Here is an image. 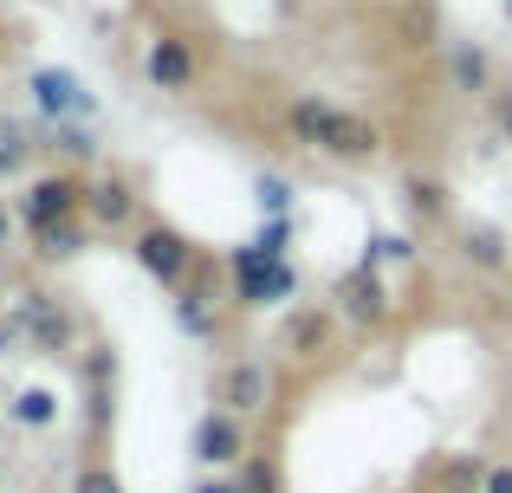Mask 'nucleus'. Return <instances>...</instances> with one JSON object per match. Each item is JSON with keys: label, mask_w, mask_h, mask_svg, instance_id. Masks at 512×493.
<instances>
[{"label": "nucleus", "mask_w": 512, "mask_h": 493, "mask_svg": "<svg viewBox=\"0 0 512 493\" xmlns=\"http://www.w3.org/2000/svg\"><path fill=\"white\" fill-rule=\"evenodd\" d=\"M286 130H292V143L331 156V163H376V156H383V130H376L370 117L331 104V98H292Z\"/></svg>", "instance_id": "obj_1"}, {"label": "nucleus", "mask_w": 512, "mask_h": 493, "mask_svg": "<svg viewBox=\"0 0 512 493\" xmlns=\"http://www.w3.org/2000/svg\"><path fill=\"white\" fill-rule=\"evenodd\" d=\"M506 13H512V0H506Z\"/></svg>", "instance_id": "obj_33"}, {"label": "nucleus", "mask_w": 512, "mask_h": 493, "mask_svg": "<svg viewBox=\"0 0 512 493\" xmlns=\"http://www.w3.org/2000/svg\"><path fill=\"white\" fill-rule=\"evenodd\" d=\"M52 130H59V150L65 156H91V150H98V143H91V130H78V124H52Z\"/></svg>", "instance_id": "obj_27"}, {"label": "nucleus", "mask_w": 512, "mask_h": 493, "mask_svg": "<svg viewBox=\"0 0 512 493\" xmlns=\"http://www.w3.org/2000/svg\"><path fill=\"white\" fill-rule=\"evenodd\" d=\"M266 396H273V377H266L260 357H240V364H227V377H221V409H234V416H260Z\"/></svg>", "instance_id": "obj_8"}, {"label": "nucleus", "mask_w": 512, "mask_h": 493, "mask_svg": "<svg viewBox=\"0 0 512 493\" xmlns=\"http://www.w3.org/2000/svg\"><path fill=\"white\" fill-rule=\"evenodd\" d=\"M409 241H402V234H376L370 241V253H363V266H383V260H409Z\"/></svg>", "instance_id": "obj_25"}, {"label": "nucleus", "mask_w": 512, "mask_h": 493, "mask_svg": "<svg viewBox=\"0 0 512 493\" xmlns=\"http://www.w3.org/2000/svg\"><path fill=\"white\" fill-rule=\"evenodd\" d=\"M85 182L72 176V169H46V176H33L26 182V195H20V221L33 234H46V228H65V221H78L85 215Z\"/></svg>", "instance_id": "obj_2"}, {"label": "nucleus", "mask_w": 512, "mask_h": 493, "mask_svg": "<svg viewBox=\"0 0 512 493\" xmlns=\"http://www.w3.org/2000/svg\"><path fill=\"white\" fill-rule=\"evenodd\" d=\"M175 318H182L188 338H214V331H221V318H214V292H201V286H182V299H175Z\"/></svg>", "instance_id": "obj_17"}, {"label": "nucleus", "mask_w": 512, "mask_h": 493, "mask_svg": "<svg viewBox=\"0 0 512 493\" xmlns=\"http://www.w3.org/2000/svg\"><path fill=\"white\" fill-rule=\"evenodd\" d=\"M493 59L480 46H454V91H487Z\"/></svg>", "instance_id": "obj_19"}, {"label": "nucleus", "mask_w": 512, "mask_h": 493, "mask_svg": "<svg viewBox=\"0 0 512 493\" xmlns=\"http://www.w3.org/2000/svg\"><path fill=\"white\" fill-rule=\"evenodd\" d=\"M137 266L150 279H163V286L182 292L188 286V266H195V247H188L175 228H163V221H150V228L137 234Z\"/></svg>", "instance_id": "obj_4"}, {"label": "nucleus", "mask_w": 512, "mask_h": 493, "mask_svg": "<svg viewBox=\"0 0 512 493\" xmlns=\"http://www.w3.org/2000/svg\"><path fill=\"white\" fill-rule=\"evenodd\" d=\"M26 91H33V104L52 117V124H72V117H91V98H85V85H78V72H65V65H39V72L26 78Z\"/></svg>", "instance_id": "obj_5"}, {"label": "nucleus", "mask_w": 512, "mask_h": 493, "mask_svg": "<svg viewBox=\"0 0 512 493\" xmlns=\"http://www.w3.org/2000/svg\"><path fill=\"white\" fill-rule=\"evenodd\" d=\"M338 312L357 318V325H383L389 318V286L376 279V266H357V273L338 286Z\"/></svg>", "instance_id": "obj_9"}, {"label": "nucleus", "mask_w": 512, "mask_h": 493, "mask_svg": "<svg viewBox=\"0 0 512 493\" xmlns=\"http://www.w3.org/2000/svg\"><path fill=\"white\" fill-rule=\"evenodd\" d=\"M0 435H7V422H0Z\"/></svg>", "instance_id": "obj_32"}, {"label": "nucleus", "mask_w": 512, "mask_h": 493, "mask_svg": "<svg viewBox=\"0 0 512 493\" xmlns=\"http://www.w3.org/2000/svg\"><path fill=\"white\" fill-rule=\"evenodd\" d=\"M480 493H512V468H487V487Z\"/></svg>", "instance_id": "obj_29"}, {"label": "nucleus", "mask_w": 512, "mask_h": 493, "mask_svg": "<svg viewBox=\"0 0 512 493\" xmlns=\"http://www.w3.org/2000/svg\"><path fill=\"white\" fill-rule=\"evenodd\" d=\"M85 215L98 221V228H124L130 215H137V189H130L124 176H98L85 195Z\"/></svg>", "instance_id": "obj_10"}, {"label": "nucleus", "mask_w": 512, "mask_h": 493, "mask_svg": "<svg viewBox=\"0 0 512 493\" xmlns=\"http://www.w3.org/2000/svg\"><path fill=\"white\" fill-rule=\"evenodd\" d=\"M461 260L480 266V273H500V266L512 260V247H506V234L493 228V221H467L461 228Z\"/></svg>", "instance_id": "obj_12"}, {"label": "nucleus", "mask_w": 512, "mask_h": 493, "mask_svg": "<svg viewBox=\"0 0 512 493\" xmlns=\"http://www.w3.org/2000/svg\"><path fill=\"white\" fill-rule=\"evenodd\" d=\"M253 195H260V208L273 221H286V208H292V182L286 176H260V182H253Z\"/></svg>", "instance_id": "obj_22"}, {"label": "nucleus", "mask_w": 512, "mask_h": 493, "mask_svg": "<svg viewBox=\"0 0 512 493\" xmlns=\"http://www.w3.org/2000/svg\"><path fill=\"white\" fill-rule=\"evenodd\" d=\"M292 286H299V273H292L286 260H273V253H260V247L234 253V299L240 305H279Z\"/></svg>", "instance_id": "obj_3"}, {"label": "nucleus", "mask_w": 512, "mask_h": 493, "mask_svg": "<svg viewBox=\"0 0 512 493\" xmlns=\"http://www.w3.org/2000/svg\"><path fill=\"white\" fill-rule=\"evenodd\" d=\"M240 493H279V474H273V461H266V455L247 461V474H240Z\"/></svg>", "instance_id": "obj_24"}, {"label": "nucleus", "mask_w": 512, "mask_h": 493, "mask_svg": "<svg viewBox=\"0 0 512 493\" xmlns=\"http://www.w3.org/2000/svg\"><path fill=\"white\" fill-rule=\"evenodd\" d=\"M402 195H409V208H415L422 221H448V208H454V202H448V182H441V176H422V169L402 182Z\"/></svg>", "instance_id": "obj_16"}, {"label": "nucleus", "mask_w": 512, "mask_h": 493, "mask_svg": "<svg viewBox=\"0 0 512 493\" xmlns=\"http://www.w3.org/2000/svg\"><path fill=\"white\" fill-rule=\"evenodd\" d=\"M195 493H240V481H201Z\"/></svg>", "instance_id": "obj_30"}, {"label": "nucleus", "mask_w": 512, "mask_h": 493, "mask_svg": "<svg viewBox=\"0 0 512 493\" xmlns=\"http://www.w3.org/2000/svg\"><path fill=\"white\" fill-rule=\"evenodd\" d=\"M7 234H13V215H7V202H0V247H7Z\"/></svg>", "instance_id": "obj_31"}, {"label": "nucleus", "mask_w": 512, "mask_h": 493, "mask_svg": "<svg viewBox=\"0 0 512 493\" xmlns=\"http://www.w3.org/2000/svg\"><path fill=\"white\" fill-rule=\"evenodd\" d=\"M325 344H331V312H299V318L286 325V351L299 357V364L325 357Z\"/></svg>", "instance_id": "obj_15"}, {"label": "nucleus", "mask_w": 512, "mask_h": 493, "mask_svg": "<svg viewBox=\"0 0 512 493\" xmlns=\"http://www.w3.org/2000/svg\"><path fill=\"white\" fill-rule=\"evenodd\" d=\"M7 422H20V429H52V422H59V390L26 383V390L7 403Z\"/></svg>", "instance_id": "obj_14"}, {"label": "nucleus", "mask_w": 512, "mask_h": 493, "mask_svg": "<svg viewBox=\"0 0 512 493\" xmlns=\"http://www.w3.org/2000/svg\"><path fill=\"white\" fill-rule=\"evenodd\" d=\"M480 487H487V461H480V455H454V461H441L435 493H480Z\"/></svg>", "instance_id": "obj_18"}, {"label": "nucleus", "mask_w": 512, "mask_h": 493, "mask_svg": "<svg viewBox=\"0 0 512 493\" xmlns=\"http://www.w3.org/2000/svg\"><path fill=\"white\" fill-rule=\"evenodd\" d=\"M143 78H150L156 91H188V85H195V46L175 39V33L150 39V52H143Z\"/></svg>", "instance_id": "obj_7"}, {"label": "nucleus", "mask_w": 512, "mask_h": 493, "mask_svg": "<svg viewBox=\"0 0 512 493\" xmlns=\"http://www.w3.org/2000/svg\"><path fill=\"white\" fill-rule=\"evenodd\" d=\"M72 493H124V481L111 474V461H85L78 481H72Z\"/></svg>", "instance_id": "obj_23"}, {"label": "nucleus", "mask_w": 512, "mask_h": 493, "mask_svg": "<svg viewBox=\"0 0 512 493\" xmlns=\"http://www.w3.org/2000/svg\"><path fill=\"white\" fill-rule=\"evenodd\" d=\"M78 247H85V234H78L72 221H65V228H46V234H33V253H39V260H72Z\"/></svg>", "instance_id": "obj_21"}, {"label": "nucleus", "mask_w": 512, "mask_h": 493, "mask_svg": "<svg viewBox=\"0 0 512 493\" xmlns=\"http://www.w3.org/2000/svg\"><path fill=\"white\" fill-rule=\"evenodd\" d=\"M247 455V429H240L234 409H208V416L195 422V461L201 468H234V461Z\"/></svg>", "instance_id": "obj_6"}, {"label": "nucleus", "mask_w": 512, "mask_h": 493, "mask_svg": "<svg viewBox=\"0 0 512 493\" xmlns=\"http://www.w3.org/2000/svg\"><path fill=\"white\" fill-rule=\"evenodd\" d=\"M26 156H33V137H26V124L0 117V176H20Z\"/></svg>", "instance_id": "obj_20"}, {"label": "nucleus", "mask_w": 512, "mask_h": 493, "mask_svg": "<svg viewBox=\"0 0 512 493\" xmlns=\"http://www.w3.org/2000/svg\"><path fill=\"white\" fill-rule=\"evenodd\" d=\"M26 325H33L39 351H52V357H59L65 344H72V318H65V312H52V299H46V292H26Z\"/></svg>", "instance_id": "obj_13"}, {"label": "nucleus", "mask_w": 512, "mask_h": 493, "mask_svg": "<svg viewBox=\"0 0 512 493\" xmlns=\"http://www.w3.org/2000/svg\"><path fill=\"white\" fill-rule=\"evenodd\" d=\"M286 241H292V221H266L253 247H260V253H273V260H286Z\"/></svg>", "instance_id": "obj_26"}, {"label": "nucleus", "mask_w": 512, "mask_h": 493, "mask_svg": "<svg viewBox=\"0 0 512 493\" xmlns=\"http://www.w3.org/2000/svg\"><path fill=\"white\" fill-rule=\"evenodd\" d=\"M111 383H117V357H111V344H91V357H85V396H91V429H104V422H111Z\"/></svg>", "instance_id": "obj_11"}, {"label": "nucleus", "mask_w": 512, "mask_h": 493, "mask_svg": "<svg viewBox=\"0 0 512 493\" xmlns=\"http://www.w3.org/2000/svg\"><path fill=\"white\" fill-rule=\"evenodd\" d=\"M493 117H500V137L512 143V91H500V104H493Z\"/></svg>", "instance_id": "obj_28"}]
</instances>
